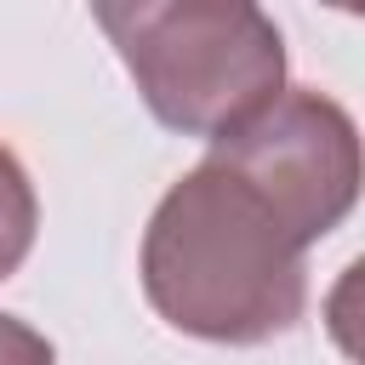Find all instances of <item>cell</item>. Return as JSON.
Masks as SVG:
<instances>
[{
  "mask_svg": "<svg viewBox=\"0 0 365 365\" xmlns=\"http://www.w3.org/2000/svg\"><path fill=\"white\" fill-rule=\"evenodd\" d=\"M34 228H40L34 182H29L23 160L0 143V279H11L23 268V257L34 251Z\"/></svg>",
  "mask_w": 365,
  "mask_h": 365,
  "instance_id": "277c9868",
  "label": "cell"
},
{
  "mask_svg": "<svg viewBox=\"0 0 365 365\" xmlns=\"http://www.w3.org/2000/svg\"><path fill=\"white\" fill-rule=\"evenodd\" d=\"M205 160L234 171L302 251L342 228L359 200V125L314 86H285L262 114L217 137Z\"/></svg>",
  "mask_w": 365,
  "mask_h": 365,
  "instance_id": "3957f363",
  "label": "cell"
},
{
  "mask_svg": "<svg viewBox=\"0 0 365 365\" xmlns=\"http://www.w3.org/2000/svg\"><path fill=\"white\" fill-rule=\"evenodd\" d=\"M0 365H57V348L17 314H0Z\"/></svg>",
  "mask_w": 365,
  "mask_h": 365,
  "instance_id": "5b68a950",
  "label": "cell"
},
{
  "mask_svg": "<svg viewBox=\"0 0 365 365\" xmlns=\"http://www.w3.org/2000/svg\"><path fill=\"white\" fill-rule=\"evenodd\" d=\"M308 251L217 160L177 177L143 228L148 308L200 342L257 348L302 325Z\"/></svg>",
  "mask_w": 365,
  "mask_h": 365,
  "instance_id": "6da1fadb",
  "label": "cell"
},
{
  "mask_svg": "<svg viewBox=\"0 0 365 365\" xmlns=\"http://www.w3.org/2000/svg\"><path fill=\"white\" fill-rule=\"evenodd\" d=\"M91 17L165 131L217 143L285 91V34L251 0H103Z\"/></svg>",
  "mask_w": 365,
  "mask_h": 365,
  "instance_id": "7a4b0ae2",
  "label": "cell"
}]
</instances>
